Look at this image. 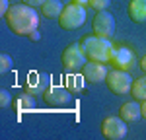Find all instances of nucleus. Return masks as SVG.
I'll list each match as a JSON object with an SVG mask.
<instances>
[{"label":"nucleus","mask_w":146,"mask_h":140,"mask_svg":"<svg viewBox=\"0 0 146 140\" xmlns=\"http://www.w3.org/2000/svg\"><path fill=\"white\" fill-rule=\"evenodd\" d=\"M6 23L16 35H27L33 33L39 25V14L33 6H27V4H14L10 6L8 14L4 16Z\"/></svg>","instance_id":"1"},{"label":"nucleus","mask_w":146,"mask_h":140,"mask_svg":"<svg viewBox=\"0 0 146 140\" xmlns=\"http://www.w3.org/2000/svg\"><path fill=\"white\" fill-rule=\"evenodd\" d=\"M82 49H84L88 60L109 62L115 45L111 43V39H105V37H100V35L94 33V35H88V37L82 39Z\"/></svg>","instance_id":"2"},{"label":"nucleus","mask_w":146,"mask_h":140,"mask_svg":"<svg viewBox=\"0 0 146 140\" xmlns=\"http://www.w3.org/2000/svg\"><path fill=\"white\" fill-rule=\"evenodd\" d=\"M86 18H88V14H86V8L82 4L70 2L68 6L62 8L60 16H58V25L66 31H72V29H78L80 25H84Z\"/></svg>","instance_id":"3"},{"label":"nucleus","mask_w":146,"mask_h":140,"mask_svg":"<svg viewBox=\"0 0 146 140\" xmlns=\"http://www.w3.org/2000/svg\"><path fill=\"white\" fill-rule=\"evenodd\" d=\"M133 78L129 74V70H119V68H113L109 70L107 78H105V84L107 88L111 90L115 95H127L133 88Z\"/></svg>","instance_id":"4"},{"label":"nucleus","mask_w":146,"mask_h":140,"mask_svg":"<svg viewBox=\"0 0 146 140\" xmlns=\"http://www.w3.org/2000/svg\"><path fill=\"white\" fill-rule=\"evenodd\" d=\"M86 62H88V57H86L82 45L74 43V45H70V47L64 49V53H62V66H64L68 72L82 70Z\"/></svg>","instance_id":"5"},{"label":"nucleus","mask_w":146,"mask_h":140,"mask_svg":"<svg viewBox=\"0 0 146 140\" xmlns=\"http://www.w3.org/2000/svg\"><path fill=\"white\" fill-rule=\"evenodd\" d=\"M101 134L107 140H123L127 136V121L123 117H105L101 123Z\"/></svg>","instance_id":"6"},{"label":"nucleus","mask_w":146,"mask_h":140,"mask_svg":"<svg viewBox=\"0 0 146 140\" xmlns=\"http://www.w3.org/2000/svg\"><path fill=\"white\" fill-rule=\"evenodd\" d=\"M92 29L94 33L100 35V37H105V39H111L115 35V18L107 10H101L96 14L94 22H92Z\"/></svg>","instance_id":"7"},{"label":"nucleus","mask_w":146,"mask_h":140,"mask_svg":"<svg viewBox=\"0 0 146 140\" xmlns=\"http://www.w3.org/2000/svg\"><path fill=\"white\" fill-rule=\"evenodd\" d=\"M113 68H119V70H131L135 66L136 58H135V53L129 49V47H115L111 53V60Z\"/></svg>","instance_id":"8"},{"label":"nucleus","mask_w":146,"mask_h":140,"mask_svg":"<svg viewBox=\"0 0 146 140\" xmlns=\"http://www.w3.org/2000/svg\"><path fill=\"white\" fill-rule=\"evenodd\" d=\"M70 90H68L66 86H49L43 93V99H45V103L49 105H56V107H60V105H66L70 103V99H72V95H70Z\"/></svg>","instance_id":"9"},{"label":"nucleus","mask_w":146,"mask_h":140,"mask_svg":"<svg viewBox=\"0 0 146 140\" xmlns=\"http://www.w3.org/2000/svg\"><path fill=\"white\" fill-rule=\"evenodd\" d=\"M49 76L43 72H37L31 70L27 74V82H25V92L31 93V95H39V93H45V90L49 88Z\"/></svg>","instance_id":"10"},{"label":"nucleus","mask_w":146,"mask_h":140,"mask_svg":"<svg viewBox=\"0 0 146 140\" xmlns=\"http://www.w3.org/2000/svg\"><path fill=\"white\" fill-rule=\"evenodd\" d=\"M82 74H84V78L88 82H105L107 78V74H109V70L105 66V62H98V60H88L86 64H84V68H82Z\"/></svg>","instance_id":"11"},{"label":"nucleus","mask_w":146,"mask_h":140,"mask_svg":"<svg viewBox=\"0 0 146 140\" xmlns=\"http://www.w3.org/2000/svg\"><path fill=\"white\" fill-rule=\"evenodd\" d=\"M119 115L123 117L127 123H135V121H138V119L142 117V107H140V103H138L136 99H133V101H127V103L121 105Z\"/></svg>","instance_id":"12"},{"label":"nucleus","mask_w":146,"mask_h":140,"mask_svg":"<svg viewBox=\"0 0 146 140\" xmlns=\"http://www.w3.org/2000/svg\"><path fill=\"white\" fill-rule=\"evenodd\" d=\"M129 16L136 23L146 22V0H131L129 4Z\"/></svg>","instance_id":"13"},{"label":"nucleus","mask_w":146,"mask_h":140,"mask_svg":"<svg viewBox=\"0 0 146 140\" xmlns=\"http://www.w3.org/2000/svg\"><path fill=\"white\" fill-rule=\"evenodd\" d=\"M14 111L16 113H23V111H31L33 109V95L27 92H23L22 95H18V97H14Z\"/></svg>","instance_id":"14"},{"label":"nucleus","mask_w":146,"mask_h":140,"mask_svg":"<svg viewBox=\"0 0 146 140\" xmlns=\"http://www.w3.org/2000/svg\"><path fill=\"white\" fill-rule=\"evenodd\" d=\"M62 8H64V6H62L60 0H47L45 4L41 6V14H43L45 18H56V20H58Z\"/></svg>","instance_id":"15"},{"label":"nucleus","mask_w":146,"mask_h":140,"mask_svg":"<svg viewBox=\"0 0 146 140\" xmlns=\"http://www.w3.org/2000/svg\"><path fill=\"white\" fill-rule=\"evenodd\" d=\"M84 80H86V78H84L82 72H80V74H74V72H72V74H68L66 78H64V86H66L72 93H80L84 90Z\"/></svg>","instance_id":"16"},{"label":"nucleus","mask_w":146,"mask_h":140,"mask_svg":"<svg viewBox=\"0 0 146 140\" xmlns=\"http://www.w3.org/2000/svg\"><path fill=\"white\" fill-rule=\"evenodd\" d=\"M131 95H133V99H136V101H146V76H140L138 80L133 82Z\"/></svg>","instance_id":"17"},{"label":"nucleus","mask_w":146,"mask_h":140,"mask_svg":"<svg viewBox=\"0 0 146 140\" xmlns=\"http://www.w3.org/2000/svg\"><path fill=\"white\" fill-rule=\"evenodd\" d=\"M10 70H12L10 55H0V72H2V74H8Z\"/></svg>","instance_id":"18"},{"label":"nucleus","mask_w":146,"mask_h":140,"mask_svg":"<svg viewBox=\"0 0 146 140\" xmlns=\"http://www.w3.org/2000/svg\"><path fill=\"white\" fill-rule=\"evenodd\" d=\"M109 4H111V0H90L88 6L94 8V10H98V12H101V10H107Z\"/></svg>","instance_id":"19"},{"label":"nucleus","mask_w":146,"mask_h":140,"mask_svg":"<svg viewBox=\"0 0 146 140\" xmlns=\"http://www.w3.org/2000/svg\"><path fill=\"white\" fill-rule=\"evenodd\" d=\"M12 103H14V99H12L10 92L2 90V92H0V107H10Z\"/></svg>","instance_id":"20"},{"label":"nucleus","mask_w":146,"mask_h":140,"mask_svg":"<svg viewBox=\"0 0 146 140\" xmlns=\"http://www.w3.org/2000/svg\"><path fill=\"white\" fill-rule=\"evenodd\" d=\"M22 2H23V4H27V6H33V8H41L47 0H22Z\"/></svg>","instance_id":"21"},{"label":"nucleus","mask_w":146,"mask_h":140,"mask_svg":"<svg viewBox=\"0 0 146 140\" xmlns=\"http://www.w3.org/2000/svg\"><path fill=\"white\" fill-rule=\"evenodd\" d=\"M10 10V4H8V0H0V16H6Z\"/></svg>","instance_id":"22"},{"label":"nucleus","mask_w":146,"mask_h":140,"mask_svg":"<svg viewBox=\"0 0 146 140\" xmlns=\"http://www.w3.org/2000/svg\"><path fill=\"white\" fill-rule=\"evenodd\" d=\"M27 37H29V39H31V41H37V39H39V31H37V29H35L33 33H29V35H27Z\"/></svg>","instance_id":"23"},{"label":"nucleus","mask_w":146,"mask_h":140,"mask_svg":"<svg viewBox=\"0 0 146 140\" xmlns=\"http://www.w3.org/2000/svg\"><path fill=\"white\" fill-rule=\"evenodd\" d=\"M140 68H142V72H146V55L140 58Z\"/></svg>","instance_id":"24"},{"label":"nucleus","mask_w":146,"mask_h":140,"mask_svg":"<svg viewBox=\"0 0 146 140\" xmlns=\"http://www.w3.org/2000/svg\"><path fill=\"white\" fill-rule=\"evenodd\" d=\"M74 4H82V6H86V4H90V0H72Z\"/></svg>","instance_id":"25"},{"label":"nucleus","mask_w":146,"mask_h":140,"mask_svg":"<svg viewBox=\"0 0 146 140\" xmlns=\"http://www.w3.org/2000/svg\"><path fill=\"white\" fill-rule=\"evenodd\" d=\"M140 107H142V117L146 119V101H142V105H140Z\"/></svg>","instance_id":"26"}]
</instances>
